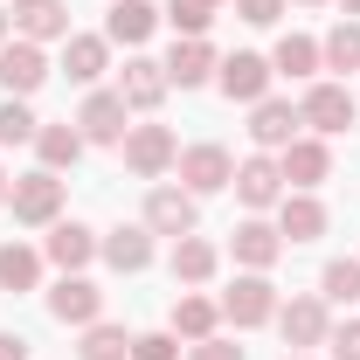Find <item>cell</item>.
<instances>
[{
    "label": "cell",
    "mask_w": 360,
    "mask_h": 360,
    "mask_svg": "<svg viewBox=\"0 0 360 360\" xmlns=\"http://www.w3.org/2000/svg\"><path fill=\"white\" fill-rule=\"evenodd\" d=\"M174 167H180V187H187L194 201L236 180V160H229V146H187V153H180Z\"/></svg>",
    "instance_id": "cell-3"
},
{
    "label": "cell",
    "mask_w": 360,
    "mask_h": 360,
    "mask_svg": "<svg viewBox=\"0 0 360 360\" xmlns=\"http://www.w3.org/2000/svg\"><path fill=\"white\" fill-rule=\"evenodd\" d=\"M319 56H326V70H360V21H340L319 42Z\"/></svg>",
    "instance_id": "cell-30"
},
{
    "label": "cell",
    "mask_w": 360,
    "mask_h": 360,
    "mask_svg": "<svg viewBox=\"0 0 360 360\" xmlns=\"http://www.w3.org/2000/svg\"><path fill=\"white\" fill-rule=\"evenodd\" d=\"M236 194H243L250 208H277V201H284V174H277V160H264V153L243 160V167H236Z\"/></svg>",
    "instance_id": "cell-18"
},
{
    "label": "cell",
    "mask_w": 360,
    "mask_h": 360,
    "mask_svg": "<svg viewBox=\"0 0 360 360\" xmlns=\"http://www.w3.org/2000/svg\"><path fill=\"white\" fill-rule=\"evenodd\" d=\"M7 208H14V222H28V229H49L56 215H63V180L49 174H28V180H14L7 187Z\"/></svg>",
    "instance_id": "cell-1"
},
{
    "label": "cell",
    "mask_w": 360,
    "mask_h": 360,
    "mask_svg": "<svg viewBox=\"0 0 360 360\" xmlns=\"http://www.w3.org/2000/svg\"><path fill=\"white\" fill-rule=\"evenodd\" d=\"M0 84H7V97H35L49 84L42 42H0Z\"/></svg>",
    "instance_id": "cell-7"
},
{
    "label": "cell",
    "mask_w": 360,
    "mask_h": 360,
    "mask_svg": "<svg viewBox=\"0 0 360 360\" xmlns=\"http://www.w3.org/2000/svg\"><path fill=\"white\" fill-rule=\"evenodd\" d=\"M35 284H42V250L0 243V291H35Z\"/></svg>",
    "instance_id": "cell-26"
},
{
    "label": "cell",
    "mask_w": 360,
    "mask_h": 360,
    "mask_svg": "<svg viewBox=\"0 0 360 360\" xmlns=\"http://www.w3.org/2000/svg\"><path fill=\"white\" fill-rule=\"evenodd\" d=\"M42 257L70 277V270H84L90 257H97V236H90L84 222H56V229H49V243H42Z\"/></svg>",
    "instance_id": "cell-17"
},
{
    "label": "cell",
    "mask_w": 360,
    "mask_h": 360,
    "mask_svg": "<svg viewBox=\"0 0 360 360\" xmlns=\"http://www.w3.org/2000/svg\"><path fill=\"white\" fill-rule=\"evenodd\" d=\"M125 111H132V104H125L118 90H90L84 111H77V132H84L90 146H125V132H132V125H125Z\"/></svg>",
    "instance_id": "cell-2"
},
{
    "label": "cell",
    "mask_w": 360,
    "mask_h": 360,
    "mask_svg": "<svg viewBox=\"0 0 360 360\" xmlns=\"http://www.w3.org/2000/svg\"><path fill=\"white\" fill-rule=\"evenodd\" d=\"M319 284H326V298H333V305H354V298H360V257L326 264V277H319Z\"/></svg>",
    "instance_id": "cell-31"
},
{
    "label": "cell",
    "mask_w": 360,
    "mask_h": 360,
    "mask_svg": "<svg viewBox=\"0 0 360 360\" xmlns=\"http://www.w3.org/2000/svg\"><path fill=\"white\" fill-rule=\"evenodd\" d=\"M167 21H174L180 35H208V21H215V7H208V0H174V7H167Z\"/></svg>",
    "instance_id": "cell-33"
},
{
    "label": "cell",
    "mask_w": 360,
    "mask_h": 360,
    "mask_svg": "<svg viewBox=\"0 0 360 360\" xmlns=\"http://www.w3.org/2000/svg\"><path fill=\"white\" fill-rule=\"evenodd\" d=\"M277 326H284V340H291L298 354H305V347H326V333H333L319 298H291V305H277Z\"/></svg>",
    "instance_id": "cell-15"
},
{
    "label": "cell",
    "mask_w": 360,
    "mask_h": 360,
    "mask_svg": "<svg viewBox=\"0 0 360 360\" xmlns=\"http://www.w3.org/2000/svg\"><path fill=\"white\" fill-rule=\"evenodd\" d=\"M277 257H284V236H277L270 222H243V229H236V264H250V270H270Z\"/></svg>",
    "instance_id": "cell-24"
},
{
    "label": "cell",
    "mask_w": 360,
    "mask_h": 360,
    "mask_svg": "<svg viewBox=\"0 0 360 360\" xmlns=\"http://www.w3.org/2000/svg\"><path fill=\"white\" fill-rule=\"evenodd\" d=\"M215 264H222V257H215L208 236H180V243H174V277H180V284H208Z\"/></svg>",
    "instance_id": "cell-27"
},
{
    "label": "cell",
    "mask_w": 360,
    "mask_h": 360,
    "mask_svg": "<svg viewBox=\"0 0 360 360\" xmlns=\"http://www.w3.org/2000/svg\"><path fill=\"white\" fill-rule=\"evenodd\" d=\"M104 63H111V42H104V35H70V49H63L70 84H97V77H104Z\"/></svg>",
    "instance_id": "cell-22"
},
{
    "label": "cell",
    "mask_w": 360,
    "mask_h": 360,
    "mask_svg": "<svg viewBox=\"0 0 360 360\" xmlns=\"http://www.w3.org/2000/svg\"><path fill=\"white\" fill-rule=\"evenodd\" d=\"M340 7H347V14H360V0H340Z\"/></svg>",
    "instance_id": "cell-40"
},
{
    "label": "cell",
    "mask_w": 360,
    "mask_h": 360,
    "mask_svg": "<svg viewBox=\"0 0 360 360\" xmlns=\"http://www.w3.org/2000/svg\"><path fill=\"white\" fill-rule=\"evenodd\" d=\"M187 360H243V347H229V340L208 333V340H194V354H187Z\"/></svg>",
    "instance_id": "cell-37"
},
{
    "label": "cell",
    "mask_w": 360,
    "mask_h": 360,
    "mask_svg": "<svg viewBox=\"0 0 360 360\" xmlns=\"http://www.w3.org/2000/svg\"><path fill=\"white\" fill-rule=\"evenodd\" d=\"M132 360H180V340H174V333H139Z\"/></svg>",
    "instance_id": "cell-34"
},
{
    "label": "cell",
    "mask_w": 360,
    "mask_h": 360,
    "mask_svg": "<svg viewBox=\"0 0 360 360\" xmlns=\"http://www.w3.org/2000/svg\"><path fill=\"white\" fill-rule=\"evenodd\" d=\"M277 174L305 194V187H319V180L333 174V153H326L319 139H291V146H284V160H277Z\"/></svg>",
    "instance_id": "cell-14"
},
{
    "label": "cell",
    "mask_w": 360,
    "mask_h": 360,
    "mask_svg": "<svg viewBox=\"0 0 360 360\" xmlns=\"http://www.w3.org/2000/svg\"><path fill=\"white\" fill-rule=\"evenodd\" d=\"M277 236H291V243L326 236V208H319L312 194H284V201H277Z\"/></svg>",
    "instance_id": "cell-21"
},
{
    "label": "cell",
    "mask_w": 360,
    "mask_h": 360,
    "mask_svg": "<svg viewBox=\"0 0 360 360\" xmlns=\"http://www.w3.org/2000/svg\"><path fill=\"white\" fill-rule=\"evenodd\" d=\"M222 63H215V49H208V35H180L174 42V56H167V84H180V90H194V84H208Z\"/></svg>",
    "instance_id": "cell-12"
},
{
    "label": "cell",
    "mask_w": 360,
    "mask_h": 360,
    "mask_svg": "<svg viewBox=\"0 0 360 360\" xmlns=\"http://www.w3.org/2000/svg\"><path fill=\"white\" fill-rule=\"evenodd\" d=\"M215 319H222V305H215V298L180 291V298H174V340H208V333H215Z\"/></svg>",
    "instance_id": "cell-23"
},
{
    "label": "cell",
    "mask_w": 360,
    "mask_h": 360,
    "mask_svg": "<svg viewBox=\"0 0 360 360\" xmlns=\"http://www.w3.org/2000/svg\"><path fill=\"white\" fill-rule=\"evenodd\" d=\"M84 146H90V139L77 132V125H42V132H35V153H42V167H49V174L77 167V160H84Z\"/></svg>",
    "instance_id": "cell-25"
},
{
    "label": "cell",
    "mask_w": 360,
    "mask_h": 360,
    "mask_svg": "<svg viewBox=\"0 0 360 360\" xmlns=\"http://www.w3.org/2000/svg\"><path fill=\"white\" fill-rule=\"evenodd\" d=\"M222 312L236 319V326H264V319H277V284H270L264 270L236 277V291L222 298Z\"/></svg>",
    "instance_id": "cell-8"
},
{
    "label": "cell",
    "mask_w": 360,
    "mask_h": 360,
    "mask_svg": "<svg viewBox=\"0 0 360 360\" xmlns=\"http://www.w3.org/2000/svg\"><path fill=\"white\" fill-rule=\"evenodd\" d=\"M208 7H222V0H208Z\"/></svg>",
    "instance_id": "cell-43"
},
{
    "label": "cell",
    "mask_w": 360,
    "mask_h": 360,
    "mask_svg": "<svg viewBox=\"0 0 360 360\" xmlns=\"http://www.w3.org/2000/svg\"><path fill=\"white\" fill-rule=\"evenodd\" d=\"M0 42H7V14H0Z\"/></svg>",
    "instance_id": "cell-41"
},
{
    "label": "cell",
    "mask_w": 360,
    "mask_h": 360,
    "mask_svg": "<svg viewBox=\"0 0 360 360\" xmlns=\"http://www.w3.org/2000/svg\"><path fill=\"white\" fill-rule=\"evenodd\" d=\"M270 70H277V77H312V70H326V56H319L312 35H284L277 56H270Z\"/></svg>",
    "instance_id": "cell-28"
},
{
    "label": "cell",
    "mask_w": 360,
    "mask_h": 360,
    "mask_svg": "<svg viewBox=\"0 0 360 360\" xmlns=\"http://www.w3.org/2000/svg\"><path fill=\"white\" fill-rule=\"evenodd\" d=\"M77 360H132V340H125V326H90L84 333V347H77Z\"/></svg>",
    "instance_id": "cell-29"
},
{
    "label": "cell",
    "mask_w": 360,
    "mask_h": 360,
    "mask_svg": "<svg viewBox=\"0 0 360 360\" xmlns=\"http://www.w3.org/2000/svg\"><path fill=\"white\" fill-rule=\"evenodd\" d=\"M326 347H333L340 360H360V319H347V326H333V333H326Z\"/></svg>",
    "instance_id": "cell-35"
},
{
    "label": "cell",
    "mask_w": 360,
    "mask_h": 360,
    "mask_svg": "<svg viewBox=\"0 0 360 360\" xmlns=\"http://www.w3.org/2000/svg\"><path fill=\"white\" fill-rule=\"evenodd\" d=\"M118 97H125L132 111H153V104L167 97V63H153V56H132V63H125V77H118Z\"/></svg>",
    "instance_id": "cell-16"
},
{
    "label": "cell",
    "mask_w": 360,
    "mask_h": 360,
    "mask_svg": "<svg viewBox=\"0 0 360 360\" xmlns=\"http://www.w3.org/2000/svg\"><path fill=\"white\" fill-rule=\"evenodd\" d=\"M298 125H305V118H298V111H291L284 97H264V104L250 111V139H257L264 153H284V146L298 139Z\"/></svg>",
    "instance_id": "cell-13"
},
{
    "label": "cell",
    "mask_w": 360,
    "mask_h": 360,
    "mask_svg": "<svg viewBox=\"0 0 360 360\" xmlns=\"http://www.w3.org/2000/svg\"><path fill=\"white\" fill-rule=\"evenodd\" d=\"M97 250H104V264H111V270H146V264H153V229H146V222L111 229Z\"/></svg>",
    "instance_id": "cell-19"
},
{
    "label": "cell",
    "mask_w": 360,
    "mask_h": 360,
    "mask_svg": "<svg viewBox=\"0 0 360 360\" xmlns=\"http://www.w3.org/2000/svg\"><path fill=\"white\" fill-rule=\"evenodd\" d=\"M153 21H160V7H153V0H118V7H111V21H104V42L139 49L146 35H153Z\"/></svg>",
    "instance_id": "cell-20"
},
{
    "label": "cell",
    "mask_w": 360,
    "mask_h": 360,
    "mask_svg": "<svg viewBox=\"0 0 360 360\" xmlns=\"http://www.w3.org/2000/svg\"><path fill=\"white\" fill-rule=\"evenodd\" d=\"M305 7H319V0H305Z\"/></svg>",
    "instance_id": "cell-44"
},
{
    "label": "cell",
    "mask_w": 360,
    "mask_h": 360,
    "mask_svg": "<svg viewBox=\"0 0 360 360\" xmlns=\"http://www.w3.org/2000/svg\"><path fill=\"white\" fill-rule=\"evenodd\" d=\"M354 90L347 84H312L305 90V104H298V118L312 125V132H354Z\"/></svg>",
    "instance_id": "cell-6"
},
{
    "label": "cell",
    "mask_w": 360,
    "mask_h": 360,
    "mask_svg": "<svg viewBox=\"0 0 360 360\" xmlns=\"http://www.w3.org/2000/svg\"><path fill=\"white\" fill-rule=\"evenodd\" d=\"M284 360H305V354H284Z\"/></svg>",
    "instance_id": "cell-42"
},
{
    "label": "cell",
    "mask_w": 360,
    "mask_h": 360,
    "mask_svg": "<svg viewBox=\"0 0 360 360\" xmlns=\"http://www.w3.org/2000/svg\"><path fill=\"white\" fill-rule=\"evenodd\" d=\"M174 160H180V146H174L167 125H132V132H125V167H132L139 180H160Z\"/></svg>",
    "instance_id": "cell-5"
},
{
    "label": "cell",
    "mask_w": 360,
    "mask_h": 360,
    "mask_svg": "<svg viewBox=\"0 0 360 360\" xmlns=\"http://www.w3.org/2000/svg\"><path fill=\"white\" fill-rule=\"evenodd\" d=\"M270 56H250V49H236L222 70H215V84H222V97L229 104H264V90H270Z\"/></svg>",
    "instance_id": "cell-4"
},
{
    "label": "cell",
    "mask_w": 360,
    "mask_h": 360,
    "mask_svg": "<svg viewBox=\"0 0 360 360\" xmlns=\"http://www.w3.org/2000/svg\"><path fill=\"white\" fill-rule=\"evenodd\" d=\"M35 132H42V125H35V111H28L21 97H7V104H0V146H28Z\"/></svg>",
    "instance_id": "cell-32"
},
{
    "label": "cell",
    "mask_w": 360,
    "mask_h": 360,
    "mask_svg": "<svg viewBox=\"0 0 360 360\" xmlns=\"http://www.w3.org/2000/svg\"><path fill=\"white\" fill-rule=\"evenodd\" d=\"M7 187H14V180H7V174H0V201H7Z\"/></svg>",
    "instance_id": "cell-39"
},
{
    "label": "cell",
    "mask_w": 360,
    "mask_h": 360,
    "mask_svg": "<svg viewBox=\"0 0 360 360\" xmlns=\"http://www.w3.org/2000/svg\"><path fill=\"white\" fill-rule=\"evenodd\" d=\"M0 360H28V340H14V333H0Z\"/></svg>",
    "instance_id": "cell-38"
},
{
    "label": "cell",
    "mask_w": 360,
    "mask_h": 360,
    "mask_svg": "<svg viewBox=\"0 0 360 360\" xmlns=\"http://www.w3.org/2000/svg\"><path fill=\"white\" fill-rule=\"evenodd\" d=\"M49 312L63 319V326H97V312H104V291H97L90 277H77V270H70V277L49 291Z\"/></svg>",
    "instance_id": "cell-9"
},
{
    "label": "cell",
    "mask_w": 360,
    "mask_h": 360,
    "mask_svg": "<svg viewBox=\"0 0 360 360\" xmlns=\"http://www.w3.org/2000/svg\"><path fill=\"white\" fill-rule=\"evenodd\" d=\"M21 42H70V7L63 0H14Z\"/></svg>",
    "instance_id": "cell-11"
},
{
    "label": "cell",
    "mask_w": 360,
    "mask_h": 360,
    "mask_svg": "<svg viewBox=\"0 0 360 360\" xmlns=\"http://www.w3.org/2000/svg\"><path fill=\"white\" fill-rule=\"evenodd\" d=\"M236 14H243L250 28H270V21L284 14V0H236Z\"/></svg>",
    "instance_id": "cell-36"
},
{
    "label": "cell",
    "mask_w": 360,
    "mask_h": 360,
    "mask_svg": "<svg viewBox=\"0 0 360 360\" xmlns=\"http://www.w3.org/2000/svg\"><path fill=\"white\" fill-rule=\"evenodd\" d=\"M146 229L153 236H194V194L187 187H153V201H146Z\"/></svg>",
    "instance_id": "cell-10"
}]
</instances>
